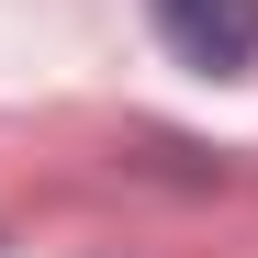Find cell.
I'll list each match as a JSON object with an SVG mask.
<instances>
[{
	"label": "cell",
	"instance_id": "6da1fadb",
	"mask_svg": "<svg viewBox=\"0 0 258 258\" xmlns=\"http://www.w3.org/2000/svg\"><path fill=\"white\" fill-rule=\"evenodd\" d=\"M146 12H157V45L180 68H202V79L258 68V0H146Z\"/></svg>",
	"mask_w": 258,
	"mask_h": 258
}]
</instances>
